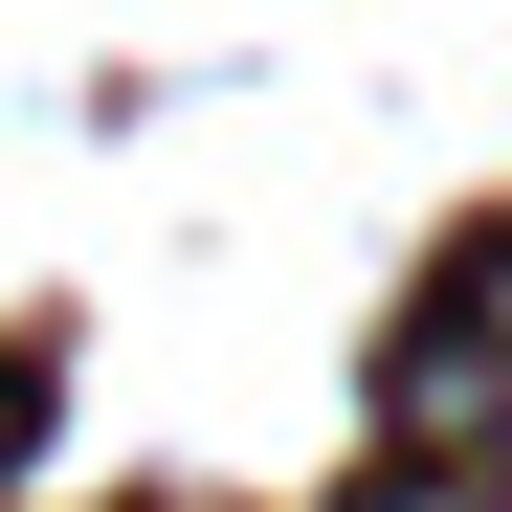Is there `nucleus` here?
<instances>
[{
    "instance_id": "20e7f679",
    "label": "nucleus",
    "mask_w": 512,
    "mask_h": 512,
    "mask_svg": "<svg viewBox=\"0 0 512 512\" xmlns=\"http://www.w3.org/2000/svg\"><path fill=\"white\" fill-rule=\"evenodd\" d=\"M468 490H490V512H512V423H490V468H468Z\"/></svg>"
},
{
    "instance_id": "f03ea898",
    "label": "nucleus",
    "mask_w": 512,
    "mask_h": 512,
    "mask_svg": "<svg viewBox=\"0 0 512 512\" xmlns=\"http://www.w3.org/2000/svg\"><path fill=\"white\" fill-rule=\"evenodd\" d=\"M446 334H468V357H490V379H512V223H490V245H468V268H446Z\"/></svg>"
},
{
    "instance_id": "7ed1b4c3",
    "label": "nucleus",
    "mask_w": 512,
    "mask_h": 512,
    "mask_svg": "<svg viewBox=\"0 0 512 512\" xmlns=\"http://www.w3.org/2000/svg\"><path fill=\"white\" fill-rule=\"evenodd\" d=\"M357 512H490V490H468V468H401V490H357Z\"/></svg>"
},
{
    "instance_id": "f257e3e1",
    "label": "nucleus",
    "mask_w": 512,
    "mask_h": 512,
    "mask_svg": "<svg viewBox=\"0 0 512 512\" xmlns=\"http://www.w3.org/2000/svg\"><path fill=\"white\" fill-rule=\"evenodd\" d=\"M490 423H512V379L468 357V334H423V357H401V446H468L490 468Z\"/></svg>"
}]
</instances>
